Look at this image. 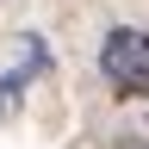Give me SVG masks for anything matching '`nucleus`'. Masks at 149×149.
Masks as SVG:
<instances>
[{
	"label": "nucleus",
	"mask_w": 149,
	"mask_h": 149,
	"mask_svg": "<svg viewBox=\"0 0 149 149\" xmlns=\"http://www.w3.org/2000/svg\"><path fill=\"white\" fill-rule=\"evenodd\" d=\"M31 68H37V50H31V62L19 68V74H6V81H0V118H13V112H19V87L31 81Z\"/></svg>",
	"instance_id": "2"
},
{
	"label": "nucleus",
	"mask_w": 149,
	"mask_h": 149,
	"mask_svg": "<svg viewBox=\"0 0 149 149\" xmlns=\"http://www.w3.org/2000/svg\"><path fill=\"white\" fill-rule=\"evenodd\" d=\"M100 68H106V81L118 87L124 100H149V31H137V25L106 31Z\"/></svg>",
	"instance_id": "1"
}]
</instances>
